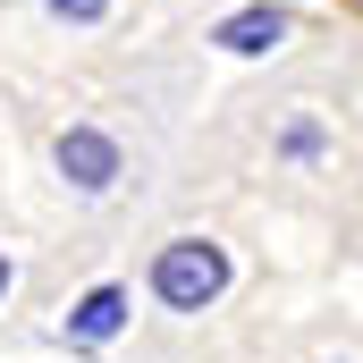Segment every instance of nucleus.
I'll use <instances>...</instances> for the list:
<instances>
[{"label": "nucleus", "instance_id": "1", "mask_svg": "<svg viewBox=\"0 0 363 363\" xmlns=\"http://www.w3.org/2000/svg\"><path fill=\"white\" fill-rule=\"evenodd\" d=\"M152 296H161L169 313H211V304L228 296V254H220L211 237H169V245L152 254Z\"/></svg>", "mask_w": 363, "mask_h": 363}, {"label": "nucleus", "instance_id": "2", "mask_svg": "<svg viewBox=\"0 0 363 363\" xmlns=\"http://www.w3.org/2000/svg\"><path fill=\"white\" fill-rule=\"evenodd\" d=\"M118 135L110 127H60V178L77 186V194H110L118 186Z\"/></svg>", "mask_w": 363, "mask_h": 363}, {"label": "nucleus", "instance_id": "3", "mask_svg": "<svg viewBox=\"0 0 363 363\" xmlns=\"http://www.w3.org/2000/svg\"><path fill=\"white\" fill-rule=\"evenodd\" d=\"M211 43H220V51H237V60H254V51H279V43H287V9L254 0V9L220 17V34H211Z\"/></svg>", "mask_w": 363, "mask_h": 363}, {"label": "nucleus", "instance_id": "4", "mask_svg": "<svg viewBox=\"0 0 363 363\" xmlns=\"http://www.w3.org/2000/svg\"><path fill=\"white\" fill-rule=\"evenodd\" d=\"M127 313H135V296H127V287H93L85 304L68 313V347H110V338L127 330Z\"/></svg>", "mask_w": 363, "mask_h": 363}, {"label": "nucleus", "instance_id": "5", "mask_svg": "<svg viewBox=\"0 0 363 363\" xmlns=\"http://www.w3.org/2000/svg\"><path fill=\"white\" fill-rule=\"evenodd\" d=\"M51 17H68V26H101L110 17V0H43Z\"/></svg>", "mask_w": 363, "mask_h": 363}, {"label": "nucleus", "instance_id": "6", "mask_svg": "<svg viewBox=\"0 0 363 363\" xmlns=\"http://www.w3.org/2000/svg\"><path fill=\"white\" fill-rule=\"evenodd\" d=\"M279 144H287V152H296V161H304V152H321V127H313V118H296V127H287V135H279Z\"/></svg>", "mask_w": 363, "mask_h": 363}, {"label": "nucleus", "instance_id": "7", "mask_svg": "<svg viewBox=\"0 0 363 363\" xmlns=\"http://www.w3.org/2000/svg\"><path fill=\"white\" fill-rule=\"evenodd\" d=\"M9 279H17V271H9V254H0V296H9Z\"/></svg>", "mask_w": 363, "mask_h": 363}]
</instances>
